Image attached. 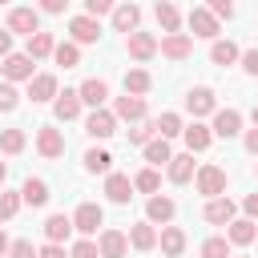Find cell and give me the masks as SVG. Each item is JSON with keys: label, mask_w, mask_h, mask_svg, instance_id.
<instances>
[{"label": "cell", "mask_w": 258, "mask_h": 258, "mask_svg": "<svg viewBox=\"0 0 258 258\" xmlns=\"http://www.w3.org/2000/svg\"><path fill=\"white\" fill-rule=\"evenodd\" d=\"M8 32L36 36V32H40V12H36V8H12V12H8Z\"/></svg>", "instance_id": "5b68a950"}, {"label": "cell", "mask_w": 258, "mask_h": 258, "mask_svg": "<svg viewBox=\"0 0 258 258\" xmlns=\"http://www.w3.org/2000/svg\"><path fill=\"white\" fill-rule=\"evenodd\" d=\"M238 56H242V52H238L234 40H214V44H210V60H214V64H234Z\"/></svg>", "instance_id": "1f68e13d"}, {"label": "cell", "mask_w": 258, "mask_h": 258, "mask_svg": "<svg viewBox=\"0 0 258 258\" xmlns=\"http://www.w3.org/2000/svg\"><path fill=\"white\" fill-rule=\"evenodd\" d=\"M8 246H12V242H8V234H4V230H0V258H4V254H8Z\"/></svg>", "instance_id": "db71d44e"}, {"label": "cell", "mask_w": 258, "mask_h": 258, "mask_svg": "<svg viewBox=\"0 0 258 258\" xmlns=\"http://www.w3.org/2000/svg\"><path fill=\"white\" fill-rule=\"evenodd\" d=\"M36 258H64V246H52V242H44V246L36 250Z\"/></svg>", "instance_id": "681fc988"}, {"label": "cell", "mask_w": 258, "mask_h": 258, "mask_svg": "<svg viewBox=\"0 0 258 258\" xmlns=\"http://www.w3.org/2000/svg\"><path fill=\"white\" fill-rule=\"evenodd\" d=\"M16 105H20V93H16V89L4 81V85H0V113H12Z\"/></svg>", "instance_id": "b9f144b4"}, {"label": "cell", "mask_w": 258, "mask_h": 258, "mask_svg": "<svg viewBox=\"0 0 258 258\" xmlns=\"http://www.w3.org/2000/svg\"><path fill=\"white\" fill-rule=\"evenodd\" d=\"M69 32H73V44L81 48V44H93V40L101 36V24L89 20V16H73V20H69Z\"/></svg>", "instance_id": "2e32d148"}, {"label": "cell", "mask_w": 258, "mask_h": 258, "mask_svg": "<svg viewBox=\"0 0 258 258\" xmlns=\"http://www.w3.org/2000/svg\"><path fill=\"white\" fill-rule=\"evenodd\" d=\"M157 242H161V254H169V258H181V250H185V230H181V226H165Z\"/></svg>", "instance_id": "4316f807"}, {"label": "cell", "mask_w": 258, "mask_h": 258, "mask_svg": "<svg viewBox=\"0 0 258 258\" xmlns=\"http://www.w3.org/2000/svg\"><path fill=\"white\" fill-rule=\"evenodd\" d=\"M85 133L105 141V137H113V133H117V117H113L109 109H93V113L85 117Z\"/></svg>", "instance_id": "8992f818"}, {"label": "cell", "mask_w": 258, "mask_h": 258, "mask_svg": "<svg viewBox=\"0 0 258 258\" xmlns=\"http://www.w3.org/2000/svg\"><path fill=\"white\" fill-rule=\"evenodd\" d=\"M153 125H157V137H161V141H169V137H177V133H181V129H185V125H181V117H177V113H161V117H157V121H153Z\"/></svg>", "instance_id": "e575fe53"}, {"label": "cell", "mask_w": 258, "mask_h": 258, "mask_svg": "<svg viewBox=\"0 0 258 258\" xmlns=\"http://www.w3.org/2000/svg\"><path fill=\"white\" fill-rule=\"evenodd\" d=\"M101 222H105V210L97 202H81L77 214H73V230H81V234H97Z\"/></svg>", "instance_id": "277c9868"}, {"label": "cell", "mask_w": 258, "mask_h": 258, "mask_svg": "<svg viewBox=\"0 0 258 258\" xmlns=\"http://www.w3.org/2000/svg\"><path fill=\"white\" fill-rule=\"evenodd\" d=\"M40 12H52V16H60V12H64V0H40Z\"/></svg>", "instance_id": "f907efd6"}, {"label": "cell", "mask_w": 258, "mask_h": 258, "mask_svg": "<svg viewBox=\"0 0 258 258\" xmlns=\"http://www.w3.org/2000/svg\"><path fill=\"white\" fill-rule=\"evenodd\" d=\"M125 48H129V56H133V60H153V56H157V36L137 28V32H129V36H125Z\"/></svg>", "instance_id": "7a4b0ae2"}, {"label": "cell", "mask_w": 258, "mask_h": 258, "mask_svg": "<svg viewBox=\"0 0 258 258\" xmlns=\"http://www.w3.org/2000/svg\"><path fill=\"white\" fill-rule=\"evenodd\" d=\"M16 210H20V194H12V189H0V222L16 218Z\"/></svg>", "instance_id": "f35d334b"}, {"label": "cell", "mask_w": 258, "mask_h": 258, "mask_svg": "<svg viewBox=\"0 0 258 258\" xmlns=\"http://www.w3.org/2000/svg\"><path fill=\"white\" fill-rule=\"evenodd\" d=\"M109 12H113V4H109V0H85V16H89V20L109 16Z\"/></svg>", "instance_id": "f6af8a7d"}, {"label": "cell", "mask_w": 258, "mask_h": 258, "mask_svg": "<svg viewBox=\"0 0 258 258\" xmlns=\"http://www.w3.org/2000/svg\"><path fill=\"white\" fill-rule=\"evenodd\" d=\"M0 56H12V32L0 28Z\"/></svg>", "instance_id": "816d5d0a"}, {"label": "cell", "mask_w": 258, "mask_h": 258, "mask_svg": "<svg viewBox=\"0 0 258 258\" xmlns=\"http://www.w3.org/2000/svg\"><path fill=\"white\" fill-rule=\"evenodd\" d=\"M28 97H32V105L52 101V97H56V77H52V73H36V77L28 81Z\"/></svg>", "instance_id": "e0dca14e"}, {"label": "cell", "mask_w": 258, "mask_h": 258, "mask_svg": "<svg viewBox=\"0 0 258 258\" xmlns=\"http://www.w3.org/2000/svg\"><path fill=\"white\" fill-rule=\"evenodd\" d=\"M69 234H73V218H69V214H48V218H44V238H48L52 246H60Z\"/></svg>", "instance_id": "7402d4cb"}, {"label": "cell", "mask_w": 258, "mask_h": 258, "mask_svg": "<svg viewBox=\"0 0 258 258\" xmlns=\"http://www.w3.org/2000/svg\"><path fill=\"white\" fill-rule=\"evenodd\" d=\"M8 258H36V246H32L28 238H16V242L8 246Z\"/></svg>", "instance_id": "ee69618b"}, {"label": "cell", "mask_w": 258, "mask_h": 258, "mask_svg": "<svg viewBox=\"0 0 258 258\" xmlns=\"http://www.w3.org/2000/svg\"><path fill=\"white\" fill-rule=\"evenodd\" d=\"M153 12H157V24L165 28V36H173V32L181 28V12H177V8L169 4V0H161V4L153 8Z\"/></svg>", "instance_id": "f546056e"}, {"label": "cell", "mask_w": 258, "mask_h": 258, "mask_svg": "<svg viewBox=\"0 0 258 258\" xmlns=\"http://www.w3.org/2000/svg\"><path fill=\"white\" fill-rule=\"evenodd\" d=\"M0 149L4 153H20L24 149V129H4L0 133Z\"/></svg>", "instance_id": "74e56055"}, {"label": "cell", "mask_w": 258, "mask_h": 258, "mask_svg": "<svg viewBox=\"0 0 258 258\" xmlns=\"http://www.w3.org/2000/svg\"><path fill=\"white\" fill-rule=\"evenodd\" d=\"M145 161H149V169H157V165H169V161H173V149H169V141L153 137V141L145 145Z\"/></svg>", "instance_id": "f1b7e54d"}, {"label": "cell", "mask_w": 258, "mask_h": 258, "mask_svg": "<svg viewBox=\"0 0 258 258\" xmlns=\"http://www.w3.org/2000/svg\"><path fill=\"white\" fill-rule=\"evenodd\" d=\"M77 97H81V105H93V109H101V105H105V97H109V85H105L101 77H89V81H81Z\"/></svg>", "instance_id": "ac0fdd59"}, {"label": "cell", "mask_w": 258, "mask_h": 258, "mask_svg": "<svg viewBox=\"0 0 258 258\" xmlns=\"http://www.w3.org/2000/svg\"><path fill=\"white\" fill-rule=\"evenodd\" d=\"M133 189H141V194H157V189H161V177H157V169H141V173L133 177Z\"/></svg>", "instance_id": "8d00e7d4"}, {"label": "cell", "mask_w": 258, "mask_h": 258, "mask_svg": "<svg viewBox=\"0 0 258 258\" xmlns=\"http://www.w3.org/2000/svg\"><path fill=\"white\" fill-rule=\"evenodd\" d=\"M153 133H157V125H153V121H141L137 129H129V141H133V145H149Z\"/></svg>", "instance_id": "60d3db41"}, {"label": "cell", "mask_w": 258, "mask_h": 258, "mask_svg": "<svg viewBox=\"0 0 258 258\" xmlns=\"http://www.w3.org/2000/svg\"><path fill=\"white\" fill-rule=\"evenodd\" d=\"M125 238H129V246H133V250H141V254L157 246V230H153L149 222H137V226H129V234H125Z\"/></svg>", "instance_id": "484cf974"}, {"label": "cell", "mask_w": 258, "mask_h": 258, "mask_svg": "<svg viewBox=\"0 0 258 258\" xmlns=\"http://www.w3.org/2000/svg\"><path fill=\"white\" fill-rule=\"evenodd\" d=\"M109 165H113L109 149H89V153H85V169H89V173H105V177H109Z\"/></svg>", "instance_id": "d590c367"}, {"label": "cell", "mask_w": 258, "mask_h": 258, "mask_svg": "<svg viewBox=\"0 0 258 258\" xmlns=\"http://www.w3.org/2000/svg\"><path fill=\"white\" fill-rule=\"evenodd\" d=\"M210 16H214V20H230V16H234V4H230V0H214V4H210Z\"/></svg>", "instance_id": "bcb514c9"}, {"label": "cell", "mask_w": 258, "mask_h": 258, "mask_svg": "<svg viewBox=\"0 0 258 258\" xmlns=\"http://www.w3.org/2000/svg\"><path fill=\"white\" fill-rule=\"evenodd\" d=\"M149 85H153V77H149L145 69H129V73H125V93H129V97L149 93Z\"/></svg>", "instance_id": "d6a6232c"}, {"label": "cell", "mask_w": 258, "mask_h": 258, "mask_svg": "<svg viewBox=\"0 0 258 258\" xmlns=\"http://www.w3.org/2000/svg\"><path fill=\"white\" fill-rule=\"evenodd\" d=\"M125 250H129V238L121 230H101V238H97V254L101 258H125Z\"/></svg>", "instance_id": "7c38bea8"}, {"label": "cell", "mask_w": 258, "mask_h": 258, "mask_svg": "<svg viewBox=\"0 0 258 258\" xmlns=\"http://www.w3.org/2000/svg\"><path fill=\"white\" fill-rule=\"evenodd\" d=\"M165 169H169V181H173V185H185V181L198 173V169H194V153H173V161H169Z\"/></svg>", "instance_id": "cb8c5ba5"}, {"label": "cell", "mask_w": 258, "mask_h": 258, "mask_svg": "<svg viewBox=\"0 0 258 258\" xmlns=\"http://www.w3.org/2000/svg\"><path fill=\"white\" fill-rule=\"evenodd\" d=\"M69 258H101V254H97V242H93V238H81V242L69 250Z\"/></svg>", "instance_id": "7bdbcfd3"}, {"label": "cell", "mask_w": 258, "mask_h": 258, "mask_svg": "<svg viewBox=\"0 0 258 258\" xmlns=\"http://www.w3.org/2000/svg\"><path fill=\"white\" fill-rule=\"evenodd\" d=\"M210 133H214V137H226V141L238 137V133H242V113H238V109H218Z\"/></svg>", "instance_id": "52a82bcc"}, {"label": "cell", "mask_w": 258, "mask_h": 258, "mask_svg": "<svg viewBox=\"0 0 258 258\" xmlns=\"http://www.w3.org/2000/svg\"><path fill=\"white\" fill-rule=\"evenodd\" d=\"M185 109H189L194 117H206V113H218V101H214V89H206V85H198V89H189V93H185Z\"/></svg>", "instance_id": "30bf717a"}, {"label": "cell", "mask_w": 258, "mask_h": 258, "mask_svg": "<svg viewBox=\"0 0 258 258\" xmlns=\"http://www.w3.org/2000/svg\"><path fill=\"white\" fill-rule=\"evenodd\" d=\"M194 185H198V194H206V202L210 198H222L226 194V169L222 165H202L194 173Z\"/></svg>", "instance_id": "6da1fadb"}, {"label": "cell", "mask_w": 258, "mask_h": 258, "mask_svg": "<svg viewBox=\"0 0 258 258\" xmlns=\"http://www.w3.org/2000/svg\"><path fill=\"white\" fill-rule=\"evenodd\" d=\"M4 177H8V165H4V161H0V185H4Z\"/></svg>", "instance_id": "11a10c76"}, {"label": "cell", "mask_w": 258, "mask_h": 258, "mask_svg": "<svg viewBox=\"0 0 258 258\" xmlns=\"http://www.w3.org/2000/svg\"><path fill=\"white\" fill-rule=\"evenodd\" d=\"M181 137H185V149H189V153H202V149H210V141H214L210 125H202V121L185 125V129H181Z\"/></svg>", "instance_id": "44dd1931"}, {"label": "cell", "mask_w": 258, "mask_h": 258, "mask_svg": "<svg viewBox=\"0 0 258 258\" xmlns=\"http://www.w3.org/2000/svg\"><path fill=\"white\" fill-rule=\"evenodd\" d=\"M173 214H177V206H173V198H161V194H153V198L145 202V218H149V226H153V222H161V226H169V222H173Z\"/></svg>", "instance_id": "5bb4252c"}, {"label": "cell", "mask_w": 258, "mask_h": 258, "mask_svg": "<svg viewBox=\"0 0 258 258\" xmlns=\"http://www.w3.org/2000/svg\"><path fill=\"white\" fill-rule=\"evenodd\" d=\"M113 117H121V121H145V97H117L113 101V109H109Z\"/></svg>", "instance_id": "4fadbf2b"}, {"label": "cell", "mask_w": 258, "mask_h": 258, "mask_svg": "<svg viewBox=\"0 0 258 258\" xmlns=\"http://www.w3.org/2000/svg\"><path fill=\"white\" fill-rule=\"evenodd\" d=\"M254 177H258V165H254Z\"/></svg>", "instance_id": "6f0895ef"}, {"label": "cell", "mask_w": 258, "mask_h": 258, "mask_svg": "<svg viewBox=\"0 0 258 258\" xmlns=\"http://www.w3.org/2000/svg\"><path fill=\"white\" fill-rule=\"evenodd\" d=\"M36 153H40V157H48V161H52V157H60V153H64V137H60V129L40 125V129H36Z\"/></svg>", "instance_id": "ba28073f"}, {"label": "cell", "mask_w": 258, "mask_h": 258, "mask_svg": "<svg viewBox=\"0 0 258 258\" xmlns=\"http://www.w3.org/2000/svg\"><path fill=\"white\" fill-rule=\"evenodd\" d=\"M202 214H206V222H214V226H230V222H234V214H238V206L222 194V198H210Z\"/></svg>", "instance_id": "8fae6325"}, {"label": "cell", "mask_w": 258, "mask_h": 258, "mask_svg": "<svg viewBox=\"0 0 258 258\" xmlns=\"http://www.w3.org/2000/svg\"><path fill=\"white\" fill-rule=\"evenodd\" d=\"M246 149L258 157V129H246Z\"/></svg>", "instance_id": "f5cc1de1"}, {"label": "cell", "mask_w": 258, "mask_h": 258, "mask_svg": "<svg viewBox=\"0 0 258 258\" xmlns=\"http://www.w3.org/2000/svg\"><path fill=\"white\" fill-rule=\"evenodd\" d=\"M238 60H242V69H246L250 77H258V48H246V52H242Z\"/></svg>", "instance_id": "7dc6e473"}, {"label": "cell", "mask_w": 258, "mask_h": 258, "mask_svg": "<svg viewBox=\"0 0 258 258\" xmlns=\"http://www.w3.org/2000/svg\"><path fill=\"white\" fill-rule=\"evenodd\" d=\"M52 113H56V121H77V117H81V97H77V89H64V93H56V101H52Z\"/></svg>", "instance_id": "d6986e66"}, {"label": "cell", "mask_w": 258, "mask_h": 258, "mask_svg": "<svg viewBox=\"0 0 258 258\" xmlns=\"http://www.w3.org/2000/svg\"><path fill=\"white\" fill-rule=\"evenodd\" d=\"M0 73H4V81H8V85H12V81H32V77H36V73H32V56H28V52H12V56H4Z\"/></svg>", "instance_id": "3957f363"}, {"label": "cell", "mask_w": 258, "mask_h": 258, "mask_svg": "<svg viewBox=\"0 0 258 258\" xmlns=\"http://www.w3.org/2000/svg\"><path fill=\"white\" fill-rule=\"evenodd\" d=\"M105 194H109V202L125 206V202L133 198V181H129L125 173H109V177H105Z\"/></svg>", "instance_id": "d4e9b609"}, {"label": "cell", "mask_w": 258, "mask_h": 258, "mask_svg": "<svg viewBox=\"0 0 258 258\" xmlns=\"http://www.w3.org/2000/svg\"><path fill=\"white\" fill-rule=\"evenodd\" d=\"M254 234H258V226H254L250 218H234V222L226 226V242H230V246H250Z\"/></svg>", "instance_id": "603a6c76"}, {"label": "cell", "mask_w": 258, "mask_h": 258, "mask_svg": "<svg viewBox=\"0 0 258 258\" xmlns=\"http://www.w3.org/2000/svg\"><path fill=\"white\" fill-rule=\"evenodd\" d=\"M20 202H28V206H44V202H48V181H44V177H28V181L20 185Z\"/></svg>", "instance_id": "83f0119b"}, {"label": "cell", "mask_w": 258, "mask_h": 258, "mask_svg": "<svg viewBox=\"0 0 258 258\" xmlns=\"http://www.w3.org/2000/svg\"><path fill=\"white\" fill-rule=\"evenodd\" d=\"M189 32L202 36V40H214L218 36V20L210 16V8H189Z\"/></svg>", "instance_id": "9a60e30c"}, {"label": "cell", "mask_w": 258, "mask_h": 258, "mask_svg": "<svg viewBox=\"0 0 258 258\" xmlns=\"http://www.w3.org/2000/svg\"><path fill=\"white\" fill-rule=\"evenodd\" d=\"M250 117H254V129H258V105H254V113H250Z\"/></svg>", "instance_id": "9f6ffc18"}, {"label": "cell", "mask_w": 258, "mask_h": 258, "mask_svg": "<svg viewBox=\"0 0 258 258\" xmlns=\"http://www.w3.org/2000/svg\"><path fill=\"white\" fill-rule=\"evenodd\" d=\"M161 56H169V60H185L189 52H194V36L189 32H173V36H161Z\"/></svg>", "instance_id": "9c48e42d"}, {"label": "cell", "mask_w": 258, "mask_h": 258, "mask_svg": "<svg viewBox=\"0 0 258 258\" xmlns=\"http://www.w3.org/2000/svg\"><path fill=\"white\" fill-rule=\"evenodd\" d=\"M52 48H56L52 32H36V36H28V56H32V60H44V56H52Z\"/></svg>", "instance_id": "4dcf8cb0"}, {"label": "cell", "mask_w": 258, "mask_h": 258, "mask_svg": "<svg viewBox=\"0 0 258 258\" xmlns=\"http://www.w3.org/2000/svg\"><path fill=\"white\" fill-rule=\"evenodd\" d=\"M137 24H141V8H137V4H117V8H113V28H117V32L129 36V32H137Z\"/></svg>", "instance_id": "ffe728a7"}, {"label": "cell", "mask_w": 258, "mask_h": 258, "mask_svg": "<svg viewBox=\"0 0 258 258\" xmlns=\"http://www.w3.org/2000/svg\"><path fill=\"white\" fill-rule=\"evenodd\" d=\"M202 258H230V242L226 238H206L202 242Z\"/></svg>", "instance_id": "ab89813d"}, {"label": "cell", "mask_w": 258, "mask_h": 258, "mask_svg": "<svg viewBox=\"0 0 258 258\" xmlns=\"http://www.w3.org/2000/svg\"><path fill=\"white\" fill-rule=\"evenodd\" d=\"M242 210H246V218L254 222V218H258V194H246V198H242Z\"/></svg>", "instance_id": "c3c4849f"}, {"label": "cell", "mask_w": 258, "mask_h": 258, "mask_svg": "<svg viewBox=\"0 0 258 258\" xmlns=\"http://www.w3.org/2000/svg\"><path fill=\"white\" fill-rule=\"evenodd\" d=\"M52 60H56V64H64V69H77V64H81V48H77L73 40H64V44H56V48H52Z\"/></svg>", "instance_id": "836d02e7"}]
</instances>
